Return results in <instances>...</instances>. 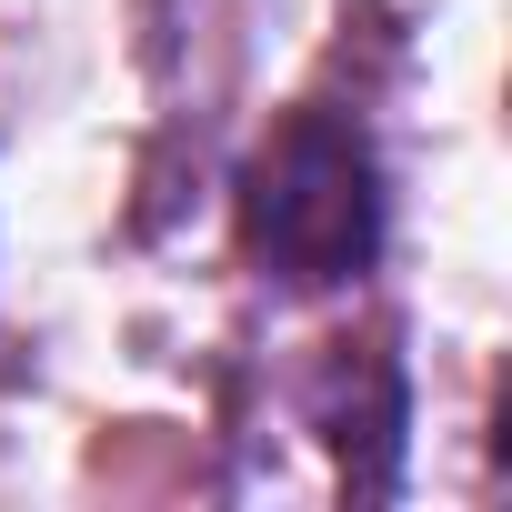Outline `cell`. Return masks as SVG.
Listing matches in <instances>:
<instances>
[{
  "label": "cell",
  "instance_id": "1",
  "mask_svg": "<svg viewBox=\"0 0 512 512\" xmlns=\"http://www.w3.org/2000/svg\"><path fill=\"white\" fill-rule=\"evenodd\" d=\"M392 171L352 111H282L272 141L241 161V251L282 292H342L382 262Z\"/></svg>",
  "mask_w": 512,
  "mask_h": 512
},
{
  "label": "cell",
  "instance_id": "2",
  "mask_svg": "<svg viewBox=\"0 0 512 512\" xmlns=\"http://www.w3.org/2000/svg\"><path fill=\"white\" fill-rule=\"evenodd\" d=\"M322 422H332L342 482H352L362 502L402 492V422H412V392H402V362H392V352H362V362H342V402H332Z\"/></svg>",
  "mask_w": 512,
  "mask_h": 512
}]
</instances>
